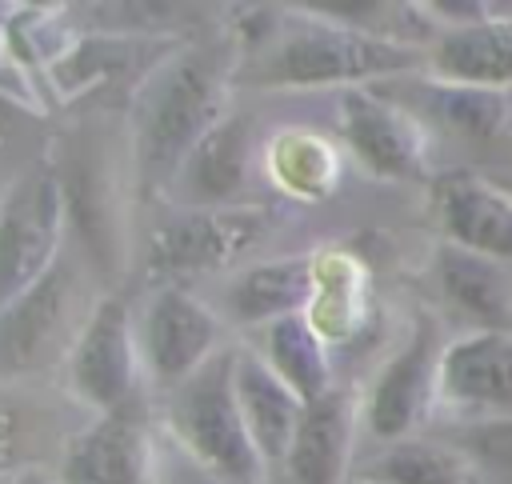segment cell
<instances>
[{"mask_svg": "<svg viewBox=\"0 0 512 484\" xmlns=\"http://www.w3.org/2000/svg\"><path fill=\"white\" fill-rule=\"evenodd\" d=\"M236 52V84L252 88H368V80L428 68L420 44L380 40L308 8L244 20Z\"/></svg>", "mask_w": 512, "mask_h": 484, "instance_id": "cell-1", "label": "cell"}, {"mask_svg": "<svg viewBox=\"0 0 512 484\" xmlns=\"http://www.w3.org/2000/svg\"><path fill=\"white\" fill-rule=\"evenodd\" d=\"M236 40L176 48L144 72L132 92L128 144L144 192L168 196L184 156L208 128L228 116V88L236 84Z\"/></svg>", "mask_w": 512, "mask_h": 484, "instance_id": "cell-2", "label": "cell"}, {"mask_svg": "<svg viewBox=\"0 0 512 484\" xmlns=\"http://www.w3.org/2000/svg\"><path fill=\"white\" fill-rule=\"evenodd\" d=\"M236 348L216 352L204 368L164 392V436L204 472L228 484H264L268 464L260 460L248 424L236 404Z\"/></svg>", "mask_w": 512, "mask_h": 484, "instance_id": "cell-3", "label": "cell"}, {"mask_svg": "<svg viewBox=\"0 0 512 484\" xmlns=\"http://www.w3.org/2000/svg\"><path fill=\"white\" fill-rule=\"evenodd\" d=\"M100 300L88 296V272L64 252L48 276L0 308V380H28L64 368L80 328Z\"/></svg>", "mask_w": 512, "mask_h": 484, "instance_id": "cell-4", "label": "cell"}, {"mask_svg": "<svg viewBox=\"0 0 512 484\" xmlns=\"http://www.w3.org/2000/svg\"><path fill=\"white\" fill-rule=\"evenodd\" d=\"M172 208V204H168ZM272 228V208H172L144 240V268L160 284L228 272Z\"/></svg>", "mask_w": 512, "mask_h": 484, "instance_id": "cell-5", "label": "cell"}, {"mask_svg": "<svg viewBox=\"0 0 512 484\" xmlns=\"http://www.w3.org/2000/svg\"><path fill=\"white\" fill-rule=\"evenodd\" d=\"M68 188L48 164L20 172L0 196V308L28 292L64 256Z\"/></svg>", "mask_w": 512, "mask_h": 484, "instance_id": "cell-6", "label": "cell"}, {"mask_svg": "<svg viewBox=\"0 0 512 484\" xmlns=\"http://www.w3.org/2000/svg\"><path fill=\"white\" fill-rule=\"evenodd\" d=\"M132 316L144 380L160 392L176 388L216 352H224L220 312L184 284H156Z\"/></svg>", "mask_w": 512, "mask_h": 484, "instance_id": "cell-7", "label": "cell"}, {"mask_svg": "<svg viewBox=\"0 0 512 484\" xmlns=\"http://www.w3.org/2000/svg\"><path fill=\"white\" fill-rule=\"evenodd\" d=\"M140 380L144 364L136 348V316L124 296H100L64 360V384L92 416H108L140 404Z\"/></svg>", "mask_w": 512, "mask_h": 484, "instance_id": "cell-8", "label": "cell"}, {"mask_svg": "<svg viewBox=\"0 0 512 484\" xmlns=\"http://www.w3.org/2000/svg\"><path fill=\"white\" fill-rule=\"evenodd\" d=\"M440 352L444 344L436 340V324L420 316L412 336L380 364L360 396V428L376 440V448L416 436V428L436 412Z\"/></svg>", "mask_w": 512, "mask_h": 484, "instance_id": "cell-9", "label": "cell"}, {"mask_svg": "<svg viewBox=\"0 0 512 484\" xmlns=\"http://www.w3.org/2000/svg\"><path fill=\"white\" fill-rule=\"evenodd\" d=\"M340 140L376 180H424L428 176V128L396 104L388 92L344 88L340 92Z\"/></svg>", "mask_w": 512, "mask_h": 484, "instance_id": "cell-10", "label": "cell"}, {"mask_svg": "<svg viewBox=\"0 0 512 484\" xmlns=\"http://www.w3.org/2000/svg\"><path fill=\"white\" fill-rule=\"evenodd\" d=\"M160 468V448L140 404L92 416L60 452V484H152Z\"/></svg>", "mask_w": 512, "mask_h": 484, "instance_id": "cell-11", "label": "cell"}, {"mask_svg": "<svg viewBox=\"0 0 512 484\" xmlns=\"http://www.w3.org/2000/svg\"><path fill=\"white\" fill-rule=\"evenodd\" d=\"M436 412L456 424L512 416V332H464L444 344Z\"/></svg>", "mask_w": 512, "mask_h": 484, "instance_id": "cell-12", "label": "cell"}, {"mask_svg": "<svg viewBox=\"0 0 512 484\" xmlns=\"http://www.w3.org/2000/svg\"><path fill=\"white\" fill-rule=\"evenodd\" d=\"M252 156L256 152H252L248 120L240 112H228L184 156L164 200L172 208H236V204H244L240 196L248 188Z\"/></svg>", "mask_w": 512, "mask_h": 484, "instance_id": "cell-13", "label": "cell"}, {"mask_svg": "<svg viewBox=\"0 0 512 484\" xmlns=\"http://www.w3.org/2000/svg\"><path fill=\"white\" fill-rule=\"evenodd\" d=\"M432 216L448 244L512 264V196L476 172H440L432 180Z\"/></svg>", "mask_w": 512, "mask_h": 484, "instance_id": "cell-14", "label": "cell"}, {"mask_svg": "<svg viewBox=\"0 0 512 484\" xmlns=\"http://www.w3.org/2000/svg\"><path fill=\"white\" fill-rule=\"evenodd\" d=\"M356 432H360V400L348 388H332L320 400L304 404L300 428L284 456L288 484H348L356 468Z\"/></svg>", "mask_w": 512, "mask_h": 484, "instance_id": "cell-15", "label": "cell"}, {"mask_svg": "<svg viewBox=\"0 0 512 484\" xmlns=\"http://www.w3.org/2000/svg\"><path fill=\"white\" fill-rule=\"evenodd\" d=\"M312 296H316V256L300 252V256L256 260V264L224 276L220 296H216L220 304H212V308L220 312V320H232L244 328H264L284 316L308 312Z\"/></svg>", "mask_w": 512, "mask_h": 484, "instance_id": "cell-16", "label": "cell"}, {"mask_svg": "<svg viewBox=\"0 0 512 484\" xmlns=\"http://www.w3.org/2000/svg\"><path fill=\"white\" fill-rule=\"evenodd\" d=\"M428 276L440 304L472 332H512V264L440 240Z\"/></svg>", "mask_w": 512, "mask_h": 484, "instance_id": "cell-17", "label": "cell"}, {"mask_svg": "<svg viewBox=\"0 0 512 484\" xmlns=\"http://www.w3.org/2000/svg\"><path fill=\"white\" fill-rule=\"evenodd\" d=\"M232 380H236L240 416L248 424V436H252L260 460L268 468H280L284 456H288V448H292V436L300 428L304 400L260 360V352L252 344H236Z\"/></svg>", "mask_w": 512, "mask_h": 484, "instance_id": "cell-18", "label": "cell"}, {"mask_svg": "<svg viewBox=\"0 0 512 484\" xmlns=\"http://www.w3.org/2000/svg\"><path fill=\"white\" fill-rule=\"evenodd\" d=\"M424 60H428L424 72L440 84L504 92V88H512V20L488 16L468 28L432 32Z\"/></svg>", "mask_w": 512, "mask_h": 484, "instance_id": "cell-19", "label": "cell"}, {"mask_svg": "<svg viewBox=\"0 0 512 484\" xmlns=\"http://www.w3.org/2000/svg\"><path fill=\"white\" fill-rule=\"evenodd\" d=\"M260 360L304 400H320L324 392L336 388L332 380V360H328V340L316 332V324L308 320V312L300 316H284L276 324L256 328V344Z\"/></svg>", "mask_w": 512, "mask_h": 484, "instance_id": "cell-20", "label": "cell"}, {"mask_svg": "<svg viewBox=\"0 0 512 484\" xmlns=\"http://www.w3.org/2000/svg\"><path fill=\"white\" fill-rule=\"evenodd\" d=\"M352 480H364V484H480L476 468L468 464V456L460 448H452L448 440H428V436L380 444L352 468Z\"/></svg>", "mask_w": 512, "mask_h": 484, "instance_id": "cell-21", "label": "cell"}, {"mask_svg": "<svg viewBox=\"0 0 512 484\" xmlns=\"http://www.w3.org/2000/svg\"><path fill=\"white\" fill-rule=\"evenodd\" d=\"M264 172L292 200H324L340 184V156L324 136L284 128L264 148Z\"/></svg>", "mask_w": 512, "mask_h": 484, "instance_id": "cell-22", "label": "cell"}, {"mask_svg": "<svg viewBox=\"0 0 512 484\" xmlns=\"http://www.w3.org/2000/svg\"><path fill=\"white\" fill-rule=\"evenodd\" d=\"M364 300H368L364 268L348 252L316 256V296H312L308 320L316 324V332L328 344L356 336V328L364 324V312H368Z\"/></svg>", "mask_w": 512, "mask_h": 484, "instance_id": "cell-23", "label": "cell"}, {"mask_svg": "<svg viewBox=\"0 0 512 484\" xmlns=\"http://www.w3.org/2000/svg\"><path fill=\"white\" fill-rule=\"evenodd\" d=\"M432 112L440 124H448L456 136L472 140V144H488L492 136H500L504 120H508V100L504 92H488V88H464V84H440L432 80Z\"/></svg>", "mask_w": 512, "mask_h": 484, "instance_id": "cell-24", "label": "cell"}, {"mask_svg": "<svg viewBox=\"0 0 512 484\" xmlns=\"http://www.w3.org/2000/svg\"><path fill=\"white\" fill-rule=\"evenodd\" d=\"M444 440L468 456V464L476 468L480 484H484V480L512 484V416L476 420V424H456V432L444 436Z\"/></svg>", "mask_w": 512, "mask_h": 484, "instance_id": "cell-25", "label": "cell"}, {"mask_svg": "<svg viewBox=\"0 0 512 484\" xmlns=\"http://www.w3.org/2000/svg\"><path fill=\"white\" fill-rule=\"evenodd\" d=\"M156 484H228V480H220V476L204 472L200 464H192L184 452H176V448L168 444L164 464L156 468Z\"/></svg>", "mask_w": 512, "mask_h": 484, "instance_id": "cell-26", "label": "cell"}, {"mask_svg": "<svg viewBox=\"0 0 512 484\" xmlns=\"http://www.w3.org/2000/svg\"><path fill=\"white\" fill-rule=\"evenodd\" d=\"M12 440H16V412L8 400H0V460H8Z\"/></svg>", "mask_w": 512, "mask_h": 484, "instance_id": "cell-27", "label": "cell"}, {"mask_svg": "<svg viewBox=\"0 0 512 484\" xmlns=\"http://www.w3.org/2000/svg\"><path fill=\"white\" fill-rule=\"evenodd\" d=\"M12 484H60L56 472H44V468H16Z\"/></svg>", "mask_w": 512, "mask_h": 484, "instance_id": "cell-28", "label": "cell"}, {"mask_svg": "<svg viewBox=\"0 0 512 484\" xmlns=\"http://www.w3.org/2000/svg\"><path fill=\"white\" fill-rule=\"evenodd\" d=\"M492 184H496V188H504V192L512 196V168H504V172H496V176H492Z\"/></svg>", "mask_w": 512, "mask_h": 484, "instance_id": "cell-29", "label": "cell"}, {"mask_svg": "<svg viewBox=\"0 0 512 484\" xmlns=\"http://www.w3.org/2000/svg\"><path fill=\"white\" fill-rule=\"evenodd\" d=\"M12 476H16V468L8 460H0V484H12Z\"/></svg>", "mask_w": 512, "mask_h": 484, "instance_id": "cell-30", "label": "cell"}, {"mask_svg": "<svg viewBox=\"0 0 512 484\" xmlns=\"http://www.w3.org/2000/svg\"><path fill=\"white\" fill-rule=\"evenodd\" d=\"M348 484H364V480H348Z\"/></svg>", "mask_w": 512, "mask_h": 484, "instance_id": "cell-31", "label": "cell"}]
</instances>
